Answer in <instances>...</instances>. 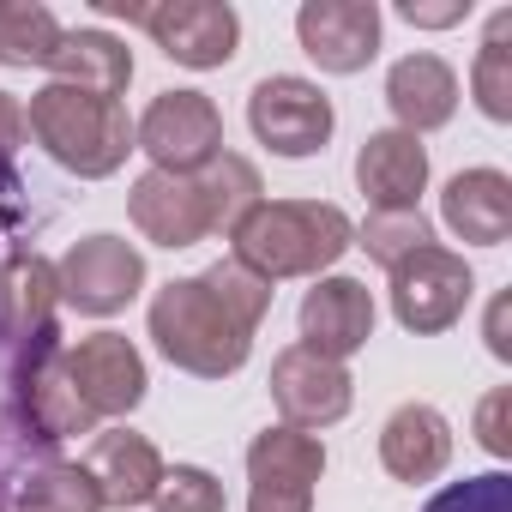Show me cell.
Segmentation results:
<instances>
[{
	"mask_svg": "<svg viewBox=\"0 0 512 512\" xmlns=\"http://www.w3.org/2000/svg\"><path fill=\"white\" fill-rule=\"evenodd\" d=\"M235 260L266 284L284 278H326L356 247V223L332 199H260L235 229Z\"/></svg>",
	"mask_w": 512,
	"mask_h": 512,
	"instance_id": "6da1fadb",
	"label": "cell"
},
{
	"mask_svg": "<svg viewBox=\"0 0 512 512\" xmlns=\"http://www.w3.org/2000/svg\"><path fill=\"white\" fill-rule=\"evenodd\" d=\"M145 332L163 350V362H175L193 380H229L253 356V326H241L205 290V278H169L145 308Z\"/></svg>",
	"mask_w": 512,
	"mask_h": 512,
	"instance_id": "7a4b0ae2",
	"label": "cell"
},
{
	"mask_svg": "<svg viewBox=\"0 0 512 512\" xmlns=\"http://www.w3.org/2000/svg\"><path fill=\"white\" fill-rule=\"evenodd\" d=\"M25 133L79 181H109L139 145H133V115L115 97H91L73 85H43L25 109Z\"/></svg>",
	"mask_w": 512,
	"mask_h": 512,
	"instance_id": "3957f363",
	"label": "cell"
},
{
	"mask_svg": "<svg viewBox=\"0 0 512 512\" xmlns=\"http://www.w3.org/2000/svg\"><path fill=\"white\" fill-rule=\"evenodd\" d=\"M470 296H476L470 260H464V253H452V247H440V241L416 247L410 260L392 266V320L404 332H416V338L452 332L464 320Z\"/></svg>",
	"mask_w": 512,
	"mask_h": 512,
	"instance_id": "277c9868",
	"label": "cell"
},
{
	"mask_svg": "<svg viewBox=\"0 0 512 512\" xmlns=\"http://www.w3.org/2000/svg\"><path fill=\"white\" fill-rule=\"evenodd\" d=\"M247 127H253V139H260L272 157L302 163V157L326 151V139L338 127V109H332V97L314 79L272 73V79H260L247 91Z\"/></svg>",
	"mask_w": 512,
	"mask_h": 512,
	"instance_id": "5b68a950",
	"label": "cell"
},
{
	"mask_svg": "<svg viewBox=\"0 0 512 512\" xmlns=\"http://www.w3.org/2000/svg\"><path fill=\"white\" fill-rule=\"evenodd\" d=\"M55 284H61V302L73 314L109 320L127 302H139V290H145V253L127 235H85V241H73L61 253Z\"/></svg>",
	"mask_w": 512,
	"mask_h": 512,
	"instance_id": "8992f818",
	"label": "cell"
},
{
	"mask_svg": "<svg viewBox=\"0 0 512 512\" xmlns=\"http://www.w3.org/2000/svg\"><path fill=\"white\" fill-rule=\"evenodd\" d=\"M133 145L151 157V169L199 175L223 151V115L205 91H157L133 121Z\"/></svg>",
	"mask_w": 512,
	"mask_h": 512,
	"instance_id": "52a82bcc",
	"label": "cell"
},
{
	"mask_svg": "<svg viewBox=\"0 0 512 512\" xmlns=\"http://www.w3.org/2000/svg\"><path fill=\"white\" fill-rule=\"evenodd\" d=\"M326 476V440L302 428H266L247 446V512H314Z\"/></svg>",
	"mask_w": 512,
	"mask_h": 512,
	"instance_id": "ba28073f",
	"label": "cell"
},
{
	"mask_svg": "<svg viewBox=\"0 0 512 512\" xmlns=\"http://www.w3.org/2000/svg\"><path fill=\"white\" fill-rule=\"evenodd\" d=\"M272 404H278L284 428L320 434V428H332V422L350 416L356 380H350L344 362H332V356H320V350H308V344H290V350H278V362H272Z\"/></svg>",
	"mask_w": 512,
	"mask_h": 512,
	"instance_id": "9c48e42d",
	"label": "cell"
},
{
	"mask_svg": "<svg viewBox=\"0 0 512 512\" xmlns=\"http://www.w3.org/2000/svg\"><path fill=\"white\" fill-rule=\"evenodd\" d=\"M145 37L193 73L229 67L241 49V13L229 0H163V7H145Z\"/></svg>",
	"mask_w": 512,
	"mask_h": 512,
	"instance_id": "30bf717a",
	"label": "cell"
},
{
	"mask_svg": "<svg viewBox=\"0 0 512 512\" xmlns=\"http://www.w3.org/2000/svg\"><path fill=\"white\" fill-rule=\"evenodd\" d=\"M296 43L332 79L368 73L380 55V7L374 0H308L296 13Z\"/></svg>",
	"mask_w": 512,
	"mask_h": 512,
	"instance_id": "8fae6325",
	"label": "cell"
},
{
	"mask_svg": "<svg viewBox=\"0 0 512 512\" xmlns=\"http://www.w3.org/2000/svg\"><path fill=\"white\" fill-rule=\"evenodd\" d=\"M67 374H73V386H79V398H85V410L97 422L139 410L145 404V386H151L139 344L121 338V332H91V338L67 344Z\"/></svg>",
	"mask_w": 512,
	"mask_h": 512,
	"instance_id": "7c38bea8",
	"label": "cell"
},
{
	"mask_svg": "<svg viewBox=\"0 0 512 512\" xmlns=\"http://www.w3.org/2000/svg\"><path fill=\"white\" fill-rule=\"evenodd\" d=\"M19 410H25V428L31 440L43 446H61L73 434H97V416L85 410L73 374H67V344H49L37 356H25L19 368Z\"/></svg>",
	"mask_w": 512,
	"mask_h": 512,
	"instance_id": "4fadbf2b",
	"label": "cell"
},
{
	"mask_svg": "<svg viewBox=\"0 0 512 512\" xmlns=\"http://www.w3.org/2000/svg\"><path fill=\"white\" fill-rule=\"evenodd\" d=\"M55 308H61V284L43 253H13L0 266V344L37 356L55 344Z\"/></svg>",
	"mask_w": 512,
	"mask_h": 512,
	"instance_id": "5bb4252c",
	"label": "cell"
},
{
	"mask_svg": "<svg viewBox=\"0 0 512 512\" xmlns=\"http://www.w3.org/2000/svg\"><path fill=\"white\" fill-rule=\"evenodd\" d=\"M127 217L145 241L181 253V247H199L211 235V217H205V193L193 175H169V169H145L133 187H127Z\"/></svg>",
	"mask_w": 512,
	"mask_h": 512,
	"instance_id": "9a60e30c",
	"label": "cell"
},
{
	"mask_svg": "<svg viewBox=\"0 0 512 512\" xmlns=\"http://www.w3.org/2000/svg\"><path fill=\"white\" fill-rule=\"evenodd\" d=\"M368 338H374V290L344 272L314 278V290L302 296V344L332 362H350Z\"/></svg>",
	"mask_w": 512,
	"mask_h": 512,
	"instance_id": "2e32d148",
	"label": "cell"
},
{
	"mask_svg": "<svg viewBox=\"0 0 512 512\" xmlns=\"http://www.w3.org/2000/svg\"><path fill=\"white\" fill-rule=\"evenodd\" d=\"M356 187L368 193L374 211H422L428 193V145L416 133L380 127L356 151Z\"/></svg>",
	"mask_w": 512,
	"mask_h": 512,
	"instance_id": "e0dca14e",
	"label": "cell"
},
{
	"mask_svg": "<svg viewBox=\"0 0 512 512\" xmlns=\"http://www.w3.org/2000/svg\"><path fill=\"white\" fill-rule=\"evenodd\" d=\"M85 470H91V482H97V494H103V506H115V512H133V506H151V494H157V482H163V452L139 434V428H103L97 440H91V452L79 458Z\"/></svg>",
	"mask_w": 512,
	"mask_h": 512,
	"instance_id": "ac0fdd59",
	"label": "cell"
},
{
	"mask_svg": "<svg viewBox=\"0 0 512 512\" xmlns=\"http://www.w3.org/2000/svg\"><path fill=\"white\" fill-rule=\"evenodd\" d=\"M380 464H386V476H398L410 488L434 482L452 464V422L434 404H422V398L398 404L386 416V428H380Z\"/></svg>",
	"mask_w": 512,
	"mask_h": 512,
	"instance_id": "d6986e66",
	"label": "cell"
},
{
	"mask_svg": "<svg viewBox=\"0 0 512 512\" xmlns=\"http://www.w3.org/2000/svg\"><path fill=\"white\" fill-rule=\"evenodd\" d=\"M386 103H392V115H398V133H434V127H446L452 115H458V73L440 61V55H428V49H416V55H404V61H392V73H386Z\"/></svg>",
	"mask_w": 512,
	"mask_h": 512,
	"instance_id": "ffe728a7",
	"label": "cell"
},
{
	"mask_svg": "<svg viewBox=\"0 0 512 512\" xmlns=\"http://www.w3.org/2000/svg\"><path fill=\"white\" fill-rule=\"evenodd\" d=\"M440 217L470 247H500L512 235V181L506 169H458L440 187Z\"/></svg>",
	"mask_w": 512,
	"mask_h": 512,
	"instance_id": "44dd1931",
	"label": "cell"
},
{
	"mask_svg": "<svg viewBox=\"0 0 512 512\" xmlns=\"http://www.w3.org/2000/svg\"><path fill=\"white\" fill-rule=\"evenodd\" d=\"M49 85H73V91H91V97H127L133 85V49L103 31V25H85V31H61V49L49 61Z\"/></svg>",
	"mask_w": 512,
	"mask_h": 512,
	"instance_id": "7402d4cb",
	"label": "cell"
},
{
	"mask_svg": "<svg viewBox=\"0 0 512 512\" xmlns=\"http://www.w3.org/2000/svg\"><path fill=\"white\" fill-rule=\"evenodd\" d=\"M199 193H205V217H211V235H229L253 205L266 199V181H260V169H253L247 157H235V151H217L199 175Z\"/></svg>",
	"mask_w": 512,
	"mask_h": 512,
	"instance_id": "603a6c76",
	"label": "cell"
},
{
	"mask_svg": "<svg viewBox=\"0 0 512 512\" xmlns=\"http://www.w3.org/2000/svg\"><path fill=\"white\" fill-rule=\"evenodd\" d=\"M13 512H103V494L85 464L55 458L13 482Z\"/></svg>",
	"mask_w": 512,
	"mask_h": 512,
	"instance_id": "cb8c5ba5",
	"label": "cell"
},
{
	"mask_svg": "<svg viewBox=\"0 0 512 512\" xmlns=\"http://www.w3.org/2000/svg\"><path fill=\"white\" fill-rule=\"evenodd\" d=\"M61 49V19L31 0H0V67H49Z\"/></svg>",
	"mask_w": 512,
	"mask_h": 512,
	"instance_id": "d4e9b609",
	"label": "cell"
},
{
	"mask_svg": "<svg viewBox=\"0 0 512 512\" xmlns=\"http://www.w3.org/2000/svg\"><path fill=\"white\" fill-rule=\"evenodd\" d=\"M512 13L500 7L488 19V37L476 49V67H470V97L488 121H512Z\"/></svg>",
	"mask_w": 512,
	"mask_h": 512,
	"instance_id": "484cf974",
	"label": "cell"
},
{
	"mask_svg": "<svg viewBox=\"0 0 512 512\" xmlns=\"http://www.w3.org/2000/svg\"><path fill=\"white\" fill-rule=\"evenodd\" d=\"M428 241H434V223L422 211H368V223L356 229V247H368V260L386 266V272Z\"/></svg>",
	"mask_w": 512,
	"mask_h": 512,
	"instance_id": "4316f807",
	"label": "cell"
},
{
	"mask_svg": "<svg viewBox=\"0 0 512 512\" xmlns=\"http://www.w3.org/2000/svg\"><path fill=\"white\" fill-rule=\"evenodd\" d=\"M199 278H205V290H211V296H217V302L241 320V326L260 332V320L272 314V296H278L260 272H247V266L235 260V253H223V260H217V266H205Z\"/></svg>",
	"mask_w": 512,
	"mask_h": 512,
	"instance_id": "83f0119b",
	"label": "cell"
},
{
	"mask_svg": "<svg viewBox=\"0 0 512 512\" xmlns=\"http://www.w3.org/2000/svg\"><path fill=\"white\" fill-rule=\"evenodd\" d=\"M151 506L157 512H229V494L205 464H175V470H163Z\"/></svg>",
	"mask_w": 512,
	"mask_h": 512,
	"instance_id": "f1b7e54d",
	"label": "cell"
},
{
	"mask_svg": "<svg viewBox=\"0 0 512 512\" xmlns=\"http://www.w3.org/2000/svg\"><path fill=\"white\" fill-rule=\"evenodd\" d=\"M422 512H512V476L506 470H482V476L446 482Z\"/></svg>",
	"mask_w": 512,
	"mask_h": 512,
	"instance_id": "f546056e",
	"label": "cell"
},
{
	"mask_svg": "<svg viewBox=\"0 0 512 512\" xmlns=\"http://www.w3.org/2000/svg\"><path fill=\"white\" fill-rule=\"evenodd\" d=\"M506 416H512V386H494V392L476 404V440H482V452H494V458L512 452V428H506Z\"/></svg>",
	"mask_w": 512,
	"mask_h": 512,
	"instance_id": "4dcf8cb0",
	"label": "cell"
},
{
	"mask_svg": "<svg viewBox=\"0 0 512 512\" xmlns=\"http://www.w3.org/2000/svg\"><path fill=\"white\" fill-rule=\"evenodd\" d=\"M398 19L422 25V31H446V25H464L470 19V0H446V7H422V0H404Z\"/></svg>",
	"mask_w": 512,
	"mask_h": 512,
	"instance_id": "1f68e13d",
	"label": "cell"
},
{
	"mask_svg": "<svg viewBox=\"0 0 512 512\" xmlns=\"http://www.w3.org/2000/svg\"><path fill=\"white\" fill-rule=\"evenodd\" d=\"M25 139H31V133H25V103H19L13 91H0V157H13Z\"/></svg>",
	"mask_w": 512,
	"mask_h": 512,
	"instance_id": "d6a6232c",
	"label": "cell"
},
{
	"mask_svg": "<svg viewBox=\"0 0 512 512\" xmlns=\"http://www.w3.org/2000/svg\"><path fill=\"white\" fill-rule=\"evenodd\" d=\"M506 296H494V308H488V350L500 356V362H512V338H506Z\"/></svg>",
	"mask_w": 512,
	"mask_h": 512,
	"instance_id": "836d02e7",
	"label": "cell"
}]
</instances>
